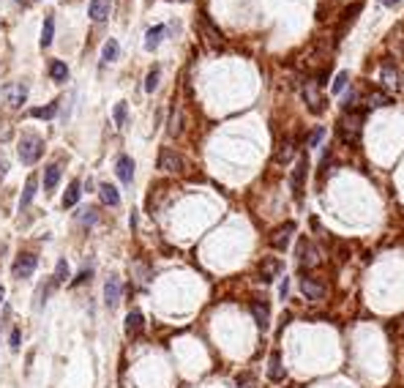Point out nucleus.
Masks as SVG:
<instances>
[{
  "label": "nucleus",
  "instance_id": "42",
  "mask_svg": "<svg viewBox=\"0 0 404 388\" xmlns=\"http://www.w3.org/2000/svg\"><path fill=\"white\" fill-rule=\"evenodd\" d=\"M399 0H379V6H385V9H391V6H396Z\"/></svg>",
  "mask_w": 404,
  "mask_h": 388
},
{
  "label": "nucleus",
  "instance_id": "8",
  "mask_svg": "<svg viewBox=\"0 0 404 388\" xmlns=\"http://www.w3.org/2000/svg\"><path fill=\"white\" fill-rule=\"evenodd\" d=\"M303 99H306V104H308L312 112H322V107H325L322 93H320V82H314V80H308L303 85Z\"/></svg>",
  "mask_w": 404,
  "mask_h": 388
},
{
  "label": "nucleus",
  "instance_id": "27",
  "mask_svg": "<svg viewBox=\"0 0 404 388\" xmlns=\"http://www.w3.org/2000/svg\"><path fill=\"white\" fill-rule=\"evenodd\" d=\"M52 36H55V17H46L44 19V28H41V47H50L52 44Z\"/></svg>",
  "mask_w": 404,
  "mask_h": 388
},
{
  "label": "nucleus",
  "instance_id": "43",
  "mask_svg": "<svg viewBox=\"0 0 404 388\" xmlns=\"http://www.w3.org/2000/svg\"><path fill=\"white\" fill-rule=\"evenodd\" d=\"M3 295H6V290H3V287H0V304H3Z\"/></svg>",
  "mask_w": 404,
  "mask_h": 388
},
{
  "label": "nucleus",
  "instance_id": "25",
  "mask_svg": "<svg viewBox=\"0 0 404 388\" xmlns=\"http://www.w3.org/2000/svg\"><path fill=\"white\" fill-rule=\"evenodd\" d=\"M58 178H60V164H50L46 172H44V189H46V192H52V189H55Z\"/></svg>",
  "mask_w": 404,
  "mask_h": 388
},
{
  "label": "nucleus",
  "instance_id": "41",
  "mask_svg": "<svg viewBox=\"0 0 404 388\" xmlns=\"http://www.w3.org/2000/svg\"><path fill=\"white\" fill-rule=\"evenodd\" d=\"M6 170H9V164H6V159H0V180L6 178Z\"/></svg>",
  "mask_w": 404,
  "mask_h": 388
},
{
  "label": "nucleus",
  "instance_id": "7",
  "mask_svg": "<svg viewBox=\"0 0 404 388\" xmlns=\"http://www.w3.org/2000/svg\"><path fill=\"white\" fill-rule=\"evenodd\" d=\"M306 172H308V159L306 156H300L298 164H295V170H292V175H290V186H292V194L298 197H303V184H306Z\"/></svg>",
  "mask_w": 404,
  "mask_h": 388
},
{
  "label": "nucleus",
  "instance_id": "32",
  "mask_svg": "<svg viewBox=\"0 0 404 388\" xmlns=\"http://www.w3.org/2000/svg\"><path fill=\"white\" fill-rule=\"evenodd\" d=\"M237 388H257V380H254V375H249V372L237 375Z\"/></svg>",
  "mask_w": 404,
  "mask_h": 388
},
{
  "label": "nucleus",
  "instance_id": "33",
  "mask_svg": "<svg viewBox=\"0 0 404 388\" xmlns=\"http://www.w3.org/2000/svg\"><path fill=\"white\" fill-rule=\"evenodd\" d=\"M322 137H325V129H322V126H317V129L308 134V148H317L322 142Z\"/></svg>",
  "mask_w": 404,
  "mask_h": 388
},
{
  "label": "nucleus",
  "instance_id": "36",
  "mask_svg": "<svg viewBox=\"0 0 404 388\" xmlns=\"http://www.w3.org/2000/svg\"><path fill=\"white\" fill-rule=\"evenodd\" d=\"M79 219H82V224H96V208H88L79 213Z\"/></svg>",
  "mask_w": 404,
  "mask_h": 388
},
{
  "label": "nucleus",
  "instance_id": "28",
  "mask_svg": "<svg viewBox=\"0 0 404 388\" xmlns=\"http://www.w3.org/2000/svg\"><path fill=\"white\" fill-rule=\"evenodd\" d=\"M68 279V263L66 260H58V265H55V276H52V284H63Z\"/></svg>",
  "mask_w": 404,
  "mask_h": 388
},
{
  "label": "nucleus",
  "instance_id": "30",
  "mask_svg": "<svg viewBox=\"0 0 404 388\" xmlns=\"http://www.w3.org/2000/svg\"><path fill=\"white\" fill-rule=\"evenodd\" d=\"M158 77H161V71H158V69H150V74L145 77V90H148V93H153V90L158 88Z\"/></svg>",
  "mask_w": 404,
  "mask_h": 388
},
{
  "label": "nucleus",
  "instance_id": "2",
  "mask_svg": "<svg viewBox=\"0 0 404 388\" xmlns=\"http://www.w3.org/2000/svg\"><path fill=\"white\" fill-rule=\"evenodd\" d=\"M300 292L308 298V301H325L328 298V284L317 276H300Z\"/></svg>",
  "mask_w": 404,
  "mask_h": 388
},
{
  "label": "nucleus",
  "instance_id": "19",
  "mask_svg": "<svg viewBox=\"0 0 404 388\" xmlns=\"http://www.w3.org/2000/svg\"><path fill=\"white\" fill-rule=\"evenodd\" d=\"M99 194H101V200H104L107 205H121V194H117V189L112 186V184H101L99 186Z\"/></svg>",
  "mask_w": 404,
  "mask_h": 388
},
{
  "label": "nucleus",
  "instance_id": "4",
  "mask_svg": "<svg viewBox=\"0 0 404 388\" xmlns=\"http://www.w3.org/2000/svg\"><path fill=\"white\" fill-rule=\"evenodd\" d=\"M156 167L161 172H183V159H180V153H175L172 148H161V153H158V162Z\"/></svg>",
  "mask_w": 404,
  "mask_h": 388
},
{
  "label": "nucleus",
  "instance_id": "40",
  "mask_svg": "<svg viewBox=\"0 0 404 388\" xmlns=\"http://www.w3.org/2000/svg\"><path fill=\"white\" fill-rule=\"evenodd\" d=\"M287 292H290V279H284V282H281V287H279V295H281V298H287Z\"/></svg>",
  "mask_w": 404,
  "mask_h": 388
},
{
  "label": "nucleus",
  "instance_id": "26",
  "mask_svg": "<svg viewBox=\"0 0 404 388\" xmlns=\"http://www.w3.org/2000/svg\"><path fill=\"white\" fill-rule=\"evenodd\" d=\"M385 104H391V96L383 93V90H374V93L366 96V107H385Z\"/></svg>",
  "mask_w": 404,
  "mask_h": 388
},
{
  "label": "nucleus",
  "instance_id": "34",
  "mask_svg": "<svg viewBox=\"0 0 404 388\" xmlns=\"http://www.w3.org/2000/svg\"><path fill=\"white\" fill-rule=\"evenodd\" d=\"M347 80H350V74H347V71H342V74H339L336 80H334V93H336V96L347 88Z\"/></svg>",
  "mask_w": 404,
  "mask_h": 388
},
{
  "label": "nucleus",
  "instance_id": "20",
  "mask_svg": "<svg viewBox=\"0 0 404 388\" xmlns=\"http://www.w3.org/2000/svg\"><path fill=\"white\" fill-rule=\"evenodd\" d=\"M36 186H38V180L30 175L28 178V184H25V189H22V197H19V208H28L30 202H33V197H36Z\"/></svg>",
  "mask_w": 404,
  "mask_h": 388
},
{
  "label": "nucleus",
  "instance_id": "24",
  "mask_svg": "<svg viewBox=\"0 0 404 388\" xmlns=\"http://www.w3.org/2000/svg\"><path fill=\"white\" fill-rule=\"evenodd\" d=\"M117 55H121V44L115 38H109L104 44V50H101V63H112V60H117Z\"/></svg>",
  "mask_w": 404,
  "mask_h": 388
},
{
  "label": "nucleus",
  "instance_id": "6",
  "mask_svg": "<svg viewBox=\"0 0 404 388\" xmlns=\"http://www.w3.org/2000/svg\"><path fill=\"white\" fill-rule=\"evenodd\" d=\"M292 235H295V221H287V224H281V227H276L273 233H271V238H268V243L276 249V252H284L290 246V241H292Z\"/></svg>",
  "mask_w": 404,
  "mask_h": 388
},
{
  "label": "nucleus",
  "instance_id": "17",
  "mask_svg": "<svg viewBox=\"0 0 404 388\" xmlns=\"http://www.w3.org/2000/svg\"><path fill=\"white\" fill-rule=\"evenodd\" d=\"M6 99H9L11 107H22L28 99V88L25 85H11V88H6Z\"/></svg>",
  "mask_w": 404,
  "mask_h": 388
},
{
  "label": "nucleus",
  "instance_id": "5",
  "mask_svg": "<svg viewBox=\"0 0 404 388\" xmlns=\"http://www.w3.org/2000/svg\"><path fill=\"white\" fill-rule=\"evenodd\" d=\"M317 263H320V252H317V246H312V241L308 238H300L298 241V265L303 268V271H308V268H314Z\"/></svg>",
  "mask_w": 404,
  "mask_h": 388
},
{
  "label": "nucleus",
  "instance_id": "3",
  "mask_svg": "<svg viewBox=\"0 0 404 388\" xmlns=\"http://www.w3.org/2000/svg\"><path fill=\"white\" fill-rule=\"evenodd\" d=\"M342 140L347 145H358L361 140V115L358 112H344V121H342Z\"/></svg>",
  "mask_w": 404,
  "mask_h": 388
},
{
  "label": "nucleus",
  "instance_id": "9",
  "mask_svg": "<svg viewBox=\"0 0 404 388\" xmlns=\"http://www.w3.org/2000/svg\"><path fill=\"white\" fill-rule=\"evenodd\" d=\"M36 265H38L36 255H19L17 263H14V279H28V276H33Z\"/></svg>",
  "mask_w": 404,
  "mask_h": 388
},
{
  "label": "nucleus",
  "instance_id": "22",
  "mask_svg": "<svg viewBox=\"0 0 404 388\" xmlns=\"http://www.w3.org/2000/svg\"><path fill=\"white\" fill-rule=\"evenodd\" d=\"M292 156H295V145H292V140H284L276 150V164H287Z\"/></svg>",
  "mask_w": 404,
  "mask_h": 388
},
{
  "label": "nucleus",
  "instance_id": "39",
  "mask_svg": "<svg viewBox=\"0 0 404 388\" xmlns=\"http://www.w3.org/2000/svg\"><path fill=\"white\" fill-rule=\"evenodd\" d=\"M85 279H90V271H82V273H79V276H77V279L71 282V284H74V287H77V284H82Z\"/></svg>",
  "mask_w": 404,
  "mask_h": 388
},
{
  "label": "nucleus",
  "instance_id": "23",
  "mask_svg": "<svg viewBox=\"0 0 404 388\" xmlns=\"http://www.w3.org/2000/svg\"><path fill=\"white\" fill-rule=\"evenodd\" d=\"M50 77L55 82H66L68 80V66L63 60H52L50 63Z\"/></svg>",
  "mask_w": 404,
  "mask_h": 388
},
{
  "label": "nucleus",
  "instance_id": "21",
  "mask_svg": "<svg viewBox=\"0 0 404 388\" xmlns=\"http://www.w3.org/2000/svg\"><path fill=\"white\" fill-rule=\"evenodd\" d=\"M79 180H71L68 189H66V194H63V208H74V205L79 202Z\"/></svg>",
  "mask_w": 404,
  "mask_h": 388
},
{
  "label": "nucleus",
  "instance_id": "10",
  "mask_svg": "<svg viewBox=\"0 0 404 388\" xmlns=\"http://www.w3.org/2000/svg\"><path fill=\"white\" fill-rule=\"evenodd\" d=\"M251 314H254V323L259 331L268 328V323H271V309H268V301L265 298H257L251 301Z\"/></svg>",
  "mask_w": 404,
  "mask_h": 388
},
{
  "label": "nucleus",
  "instance_id": "29",
  "mask_svg": "<svg viewBox=\"0 0 404 388\" xmlns=\"http://www.w3.org/2000/svg\"><path fill=\"white\" fill-rule=\"evenodd\" d=\"M30 115H33V118H44V121H50V118H55V115H58V104L36 107V109H30Z\"/></svg>",
  "mask_w": 404,
  "mask_h": 388
},
{
  "label": "nucleus",
  "instance_id": "31",
  "mask_svg": "<svg viewBox=\"0 0 404 388\" xmlns=\"http://www.w3.org/2000/svg\"><path fill=\"white\" fill-rule=\"evenodd\" d=\"M379 77H383V82H385V85H391V88L396 85V71H393V66H391V63H388V66H383V71H379Z\"/></svg>",
  "mask_w": 404,
  "mask_h": 388
},
{
  "label": "nucleus",
  "instance_id": "35",
  "mask_svg": "<svg viewBox=\"0 0 404 388\" xmlns=\"http://www.w3.org/2000/svg\"><path fill=\"white\" fill-rule=\"evenodd\" d=\"M115 123L117 126H126V101L115 104Z\"/></svg>",
  "mask_w": 404,
  "mask_h": 388
},
{
  "label": "nucleus",
  "instance_id": "12",
  "mask_svg": "<svg viewBox=\"0 0 404 388\" xmlns=\"http://www.w3.org/2000/svg\"><path fill=\"white\" fill-rule=\"evenodd\" d=\"M142 328H145V317H142L139 309H131L129 314H126V336H139Z\"/></svg>",
  "mask_w": 404,
  "mask_h": 388
},
{
  "label": "nucleus",
  "instance_id": "18",
  "mask_svg": "<svg viewBox=\"0 0 404 388\" xmlns=\"http://www.w3.org/2000/svg\"><path fill=\"white\" fill-rule=\"evenodd\" d=\"M164 33H167V28H164V25H156V28H150V30H148V36H145V50H150V52H153L156 47L161 44Z\"/></svg>",
  "mask_w": 404,
  "mask_h": 388
},
{
  "label": "nucleus",
  "instance_id": "16",
  "mask_svg": "<svg viewBox=\"0 0 404 388\" xmlns=\"http://www.w3.org/2000/svg\"><path fill=\"white\" fill-rule=\"evenodd\" d=\"M115 172H117V178L123 180V184H131L134 180V159L131 156H121L115 164Z\"/></svg>",
  "mask_w": 404,
  "mask_h": 388
},
{
  "label": "nucleus",
  "instance_id": "15",
  "mask_svg": "<svg viewBox=\"0 0 404 388\" xmlns=\"http://www.w3.org/2000/svg\"><path fill=\"white\" fill-rule=\"evenodd\" d=\"M284 377H287V372L281 367V355L271 353V361H268V380H271V383H281Z\"/></svg>",
  "mask_w": 404,
  "mask_h": 388
},
{
  "label": "nucleus",
  "instance_id": "1",
  "mask_svg": "<svg viewBox=\"0 0 404 388\" xmlns=\"http://www.w3.org/2000/svg\"><path fill=\"white\" fill-rule=\"evenodd\" d=\"M17 150H19V162L22 164H36L38 159H41V153H44V142H41V137H36V134H22Z\"/></svg>",
  "mask_w": 404,
  "mask_h": 388
},
{
  "label": "nucleus",
  "instance_id": "11",
  "mask_svg": "<svg viewBox=\"0 0 404 388\" xmlns=\"http://www.w3.org/2000/svg\"><path fill=\"white\" fill-rule=\"evenodd\" d=\"M281 268H284V263L279 257H265L263 263H259V279L263 282H273L276 276L281 273Z\"/></svg>",
  "mask_w": 404,
  "mask_h": 388
},
{
  "label": "nucleus",
  "instance_id": "37",
  "mask_svg": "<svg viewBox=\"0 0 404 388\" xmlns=\"http://www.w3.org/2000/svg\"><path fill=\"white\" fill-rule=\"evenodd\" d=\"M170 134L172 137H178L180 134V112L175 109V115H172V121H170Z\"/></svg>",
  "mask_w": 404,
  "mask_h": 388
},
{
  "label": "nucleus",
  "instance_id": "13",
  "mask_svg": "<svg viewBox=\"0 0 404 388\" xmlns=\"http://www.w3.org/2000/svg\"><path fill=\"white\" fill-rule=\"evenodd\" d=\"M121 279L117 276H109L107 279V284H104V301H107V306L112 309V306H117V301H121Z\"/></svg>",
  "mask_w": 404,
  "mask_h": 388
},
{
  "label": "nucleus",
  "instance_id": "38",
  "mask_svg": "<svg viewBox=\"0 0 404 388\" xmlns=\"http://www.w3.org/2000/svg\"><path fill=\"white\" fill-rule=\"evenodd\" d=\"M19 339H22L19 336V328H14L11 331V350H19Z\"/></svg>",
  "mask_w": 404,
  "mask_h": 388
},
{
  "label": "nucleus",
  "instance_id": "14",
  "mask_svg": "<svg viewBox=\"0 0 404 388\" xmlns=\"http://www.w3.org/2000/svg\"><path fill=\"white\" fill-rule=\"evenodd\" d=\"M109 9H112V3L109 0H90V6H88V17L93 22H104L109 17Z\"/></svg>",
  "mask_w": 404,
  "mask_h": 388
}]
</instances>
